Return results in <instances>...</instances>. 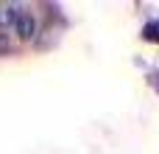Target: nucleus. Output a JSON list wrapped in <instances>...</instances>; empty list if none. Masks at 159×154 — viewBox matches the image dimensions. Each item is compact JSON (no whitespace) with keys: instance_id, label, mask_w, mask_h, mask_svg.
Instances as JSON below:
<instances>
[{"instance_id":"obj_1","label":"nucleus","mask_w":159,"mask_h":154,"mask_svg":"<svg viewBox=\"0 0 159 154\" xmlns=\"http://www.w3.org/2000/svg\"><path fill=\"white\" fill-rule=\"evenodd\" d=\"M14 34H17L20 39H31V36L36 34V22H34V17H31L28 11H22L20 20L14 22Z\"/></svg>"},{"instance_id":"obj_2","label":"nucleus","mask_w":159,"mask_h":154,"mask_svg":"<svg viewBox=\"0 0 159 154\" xmlns=\"http://www.w3.org/2000/svg\"><path fill=\"white\" fill-rule=\"evenodd\" d=\"M20 8L17 6H0V25H11L14 28V22L20 20Z\"/></svg>"}]
</instances>
